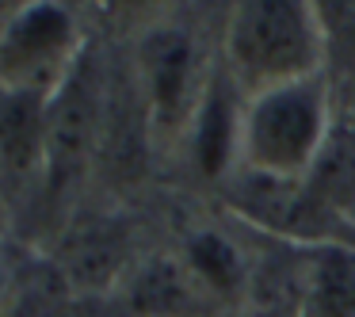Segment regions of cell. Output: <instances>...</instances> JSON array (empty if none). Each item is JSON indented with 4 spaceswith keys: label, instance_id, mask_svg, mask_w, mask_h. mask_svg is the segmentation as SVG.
Masks as SVG:
<instances>
[{
    "label": "cell",
    "instance_id": "cell-3",
    "mask_svg": "<svg viewBox=\"0 0 355 317\" xmlns=\"http://www.w3.org/2000/svg\"><path fill=\"white\" fill-rule=\"evenodd\" d=\"M85 58L73 0H27L0 24V85L54 96Z\"/></svg>",
    "mask_w": 355,
    "mask_h": 317
},
{
    "label": "cell",
    "instance_id": "cell-7",
    "mask_svg": "<svg viewBox=\"0 0 355 317\" xmlns=\"http://www.w3.org/2000/svg\"><path fill=\"white\" fill-rule=\"evenodd\" d=\"M126 302L134 317H214L218 298L195 279V271L172 256H153L126 279Z\"/></svg>",
    "mask_w": 355,
    "mask_h": 317
},
{
    "label": "cell",
    "instance_id": "cell-12",
    "mask_svg": "<svg viewBox=\"0 0 355 317\" xmlns=\"http://www.w3.org/2000/svg\"><path fill=\"white\" fill-rule=\"evenodd\" d=\"M115 8H123V12H149L157 4V0H111Z\"/></svg>",
    "mask_w": 355,
    "mask_h": 317
},
{
    "label": "cell",
    "instance_id": "cell-14",
    "mask_svg": "<svg viewBox=\"0 0 355 317\" xmlns=\"http://www.w3.org/2000/svg\"><path fill=\"white\" fill-rule=\"evenodd\" d=\"M4 286H8V275H4V268H0V302H4Z\"/></svg>",
    "mask_w": 355,
    "mask_h": 317
},
{
    "label": "cell",
    "instance_id": "cell-2",
    "mask_svg": "<svg viewBox=\"0 0 355 317\" xmlns=\"http://www.w3.org/2000/svg\"><path fill=\"white\" fill-rule=\"evenodd\" d=\"M332 138V100L321 77L245 96L237 169L260 180L306 184Z\"/></svg>",
    "mask_w": 355,
    "mask_h": 317
},
{
    "label": "cell",
    "instance_id": "cell-9",
    "mask_svg": "<svg viewBox=\"0 0 355 317\" xmlns=\"http://www.w3.org/2000/svg\"><path fill=\"white\" fill-rule=\"evenodd\" d=\"M126 237L115 222H80L65 237V283L85 294L107 291L123 279Z\"/></svg>",
    "mask_w": 355,
    "mask_h": 317
},
{
    "label": "cell",
    "instance_id": "cell-8",
    "mask_svg": "<svg viewBox=\"0 0 355 317\" xmlns=\"http://www.w3.org/2000/svg\"><path fill=\"white\" fill-rule=\"evenodd\" d=\"M237 92L241 88L230 77H210L207 96H202L199 111H195L191 126L184 134L202 176H225L237 164L241 108H245V100H237Z\"/></svg>",
    "mask_w": 355,
    "mask_h": 317
},
{
    "label": "cell",
    "instance_id": "cell-6",
    "mask_svg": "<svg viewBox=\"0 0 355 317\" xmlns=\"http://www.w3.org/2000/svg\"><path fill=\"white\" fill-rule=\"evenodd\" d=\"M46 130L50 96L0 85V195L8 203L27 191H42Z\"/></svg>",
    "mask_w": 355,
    "mask_h": 317
},
{
    "label": "cell",
    "instance_id": "cell-11",
    "mask_svg": "<svg viewBox=\"0 0 355 317\" xmlns=\"http://www.w3.org/2000/svg\"><path fill=\"white\" fill-rule=\"evenodd\" d=\"M309 306L321 317H355V252L321 248L313 256Z\"/></svg>",
    "mask_w": 355,
    "mask_h": 317
},
{
    "label": "cell",
    "instance_id": "cell-1",
    "mask_svg": "<svg viewBox=\"0 0 355 317\" xmlns=\"http://www.w3.org/2000/svg\"><path fill=\"white\" fill-rule=\"evenodd\" d=\"M225 77L245 96L321 77L324 19L317 0H233L222 35Z\"/></svg>",
    "mask_w": 355,
    "mask_h": 317
},
{
    "label": "cell",
    "instance_id": "cell-10",
    "mask_svg": "<svg viewBox=\"0 0 355 317\" xmlns=\"http://www.w3.org/2000/svg\"><path fill=\"white\" fill-rule=\"evenodd\" d=\"M180 260L195 271L202 286L222 302H237L252 283L248 256L241 252L237 241H230L222 230H191L180 245Z\"/></svg>",
    "mask_w": 355,
    "mask_h": 317
},
{
    "label": "cell",
    "instance_id": "cell-5",
    "mask_svg": "<svg viewBox=\"0 0 355 317\" xmlns=\"http://www.w3.org/2000/svg\"><path fill=\"white\" fill-rule=\"evenodd\" d=\"M103 103H100V77L92 58H80V65L69 73L62 88L50 96V130H46V176L42 195L46 207H62L80 187L88 172V161L100 142Z\"/></svg>",
    "mask_w": 355,
    "mask_h": 317
},
{
    "label": "cell",
    "instance_id": "cell-4",
    "mask_svg": "<svg viewBox=\"0 0 355 317\" xmlns=\"http://www.w3.org/2000/svg\"><path fill=\"white\" fill-rule=\"evenodd\" d=\"M210 73L191 31L157 24L138 42V92L146 123L157 138H184L207 96Z\"/></svg>",
    "mask_w": 355,
    "mask_h": 317
},
{
    "label": "cell",
    "instance_id": "cell-13",
    "mask_svg": "<svg viewBox=\"0 0 355 317\" xmlns=\"http://www.w3.org/2000/svg\"><path fill=\"white\" fill-rule=\"evenodd\" d=\"M4 225H8V199L0 195V233H4Z\"/></svg>",
    "mask_w": 355,
    "mask_h": 317
}]
</instances>
